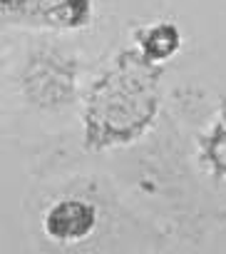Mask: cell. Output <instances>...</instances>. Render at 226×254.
Instances as JSON below:
<instances>
[{
  "label": "cell",
  "instance_id": "obj_1",
  "mask_svg": "<svg viewBox=\"0 0 226 254\" xmlns=\"http://www.w3.org/2000/svg\"><path fill=\"white\" fill-rule=\"evenodd\" d=\"M164 70L147 63L132 43L92 70L80 105V140L87 155L130 150L157 132L167 97Z\"/></svg>",
  "mask_w": 226,
  "mask_h": 254
},
{
  "label": "cell",
  "instance_id": "obj_2",
  "mask_svg": "<svg viewBox=\"0 0 226 254\" xmlns=\"http://www.w3.org/2000/svg\"><path fill=\"white\" fill-rule=\"evenodd\" d=\"M5 107L38 120H67L80 105L92 75L80 35L3 28Z\"/></svg>",
  "mask_w": 226,
  "mask_h": 254
},
{
  "label": "cell",
  "instance_id": "obj_3",
  "mask_svg": "<svg viewBox=\"0 0 226 254\" xmlns=\"http://www.w3.org/2000/svg\"><path fill=\"white\" fill-rule=\"evenodd\" d=\"M127 217L120 194L92 172L50 180L33 194V234L52 252H102Z\"/></svg>",
  "mask_w": 226,
  "mask_h": 254
},
{
  "label": "cell",
  "instance_id": "obj_4",
  "mask_svg": "<svg viewBox=\"0 0 226 254\" xmlns=\"http://www.w3.org/2000/svg\"><path fill=\"white\" fill-rule=\"evenodd\" d=\"M3 28L85 35L97 28L99 0H0Z\"/></svg>",
  "mask_w": 226,
  "mask_h": 254
},
{
  "label": "cell",
  "instance_id": "obj_5",
  "mask_svg": "<svg viewBox=\"0 0 226 254\" xmlns=\"http://www.w3.org/2000/svg\"><path fill=\"white\" fill-rule=\"evenodd\" d=\"M194 155L199 170L219 185H226V95H221L211 110V117L196 132Z\"/></svg>",
  "mask_w": 226,
  "mask_h": 254
},
{
  "label": "cell",
  "instance_id": "obj_6",
  "mask_svg": "<svg viewBox=\"0 0 226 254\" xmlns=\"http://www.w3.org/2000/svg\"><path fill=\"white\" fill-rule=\"evenodd\" d=\"M130 43L135 45V50L147 63L159 65V67H167L181 53L184 33H181V28H179L177 20H172V18H157V20H149V23L135 28L132 35H130Z\"/></svg>",
  "mask_w": 226,
  "mask_h": 254
}]
</instances>
